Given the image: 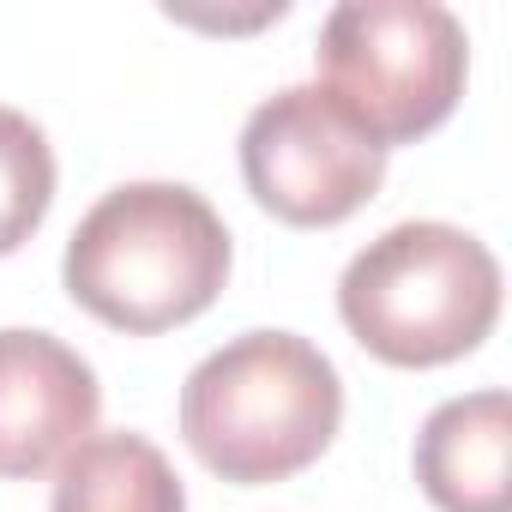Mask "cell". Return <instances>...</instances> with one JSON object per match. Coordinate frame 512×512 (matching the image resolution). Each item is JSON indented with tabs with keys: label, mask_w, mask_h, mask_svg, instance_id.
Wrapping results in <instances>:
<instances>
[{
	"label": "cell",
	"mask_w": 512,
	"mask_h": 512,
	"mask_svg": "<svg viewBox=\"0 0 512 512\" xmlns=\"http://www.w3.org/2000/svg\"><path fill=\"white\" fill-rule=\"evenodd\" d=\"M49 512H187V494L145 434H91L61 458Z\"/></svg>",
	"instance_id": "obj_8"
},
{
	"label": "cell",
	"mask_w": 512,
	"mask_h": 512,
	"mask_svg": "<svg viewBox=\"0 0 512 512\" xmlns=\"http://www.w3.org/2000/svg\"><path fill=\"white\" fill-rule=\"evenodd\" d=\"M241 181L278 223L332 229L380 193L386 151L320 85H284L241 127Z\"/></svg>",
	"instance_id": "obj_5"
},
{
	"label": "cell",
	"mask_w": 512,
	"mask_h": 512,
	"mask_svg": "<svg viewBox=\"0 0 512 512\" xmlns=\"http://www.w3.org/2000/svg\"><path fill=\"white\" fill-rule=\"evenodd\" d=\"M512 404L500 386L446 398L416 434V482L440 512H512Z\"/></svg>",
	"instance_id": "obj_7"
},
{
	"label": "cell",
	"mask_w": 512,
	"mask_h": 512,
	"mask_svg": "<svg viewBox=\"0 0 512 512\" xmlns=\"http://www.w3.org/2000/svg\"><path fill=\"white\" fill-rule=\"evenodd\" d=\"M103 410L91 362L55 332H0V476L25 482L55 470L79 440H91Z\"/></svg>",
	"instance_id": "obj_6"
},
{
	"label": "cell",
	"mask_w": 512,
	"mask_h": 512,
	"mask_svg": "<svg viewBox=\"0 0 512 512\" xmlns=\"http://www.w3.org/2000/svg\"><path fill=\"white\" fill-rule=\"evenodd\" d=\"M344 422L332 356L296 332H241L211 350L181 386V440L241 488L308 470Z\"/></svg>",
	"instance_id": "obj_2"
},
{
	"label": "cell",
	"mask_w": 512,
	"mask_h": 512,
	"mask_svg": "<svg viewBox=\"0 0 512 512\" xmlns=\"http://www.w3.org/2000/svg\"><path fill=\"white\" fill-rule=\"evenodd\" d=\"M229 278V229L205 193L181 181L109 187L73 229L61 284L67 296L133 338L199 320Z\"/></svg>",
	"instance_id": "obj_1"
},
{
	"label": "cell",
	"mask_w": 512,
	"mask_h": 512,
	"mask_svg": "<svg viewBox=\"0 0 512 512\" xmlns=\"http://www.w3.org/2000/svg\"><path fill=\"white\" fill-rule=\"evenodd\" d=\"M55 205V151L43 127L0 103V260L19 253Z\"/></svg>",
	"instance_id": "obj_9"
},
{
	"label": "cell",
	"mask_w": 512,
	"mask_h": 512,
	"mask_svg": "<svg viewBox=\"0 0 512 512\" xmlns=\"http://www.w3.org/2000/svg\"><path fill=\"white\" fill-rule=\"evenodd\" d=\"M320 91L380 145L434 133L470 67V37L440 0H338L320 25Z\"/></svg>",
	"instance_id": "obj_4"
},
{
	"label": "cell",
	"mask_w": 512,
	"mask_h": 512,
	"mask_svg": "<svg viewBox=\"0 0 512 512\" xmlns=\"http://www.w3.org/2000/svg\"><path fill=\"white\" fill-rule=\"evenodd\" d=\"M350 338L392 368L470 356L500 320V260L458 223H392L338 278Z\"/></svg>",
	"instance_id": "obj_3"
}]
</instances>
